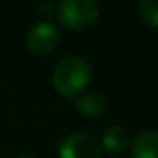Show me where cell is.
I'll use <instances>...</instances> for the list:
<instances>
[{"mask_svg": "<svg viewBox=\"0 0 158 158\" xmlns=\"http://www.w3.org/2000/svg\"><path fill=\"white\" fill-rule=\"evenodd\" d=\"M56 17L70 31H85L99 19V4L94 0H63L56 5Z\"/></svg>", "mask_w": 158, "mask_h": 158, "instance_id": "2", "label": "cell"}, {"mask_svg": "<svg viewBox=\"0 0 158 158\" xmlns=\"http://www.w3.org/2000/svg\"><path fill=\"white\" fill-rule=\"evenodd\" d=\"M138 14L146 24L158 27V0H141L138 5Z\"/></svg>", "mask_w": 158, "mask_h": 158, "instance_id": "8", "label": "cell"}, {"mask_svg": "<svg viewBox=\"0 0 158 158\" xmlns=\"http://www.w3.org/2000/svg\"><path fill=\"white\" fill-rule=\"evenodd\" d=\"M60 31L51 22H38L26 34V44L34 55H48L58 46Z\"/></svg>", "mask_w": 158, "mask_h": 158, "instance_id": "4", "label": "cell"}, {"mask_svg": "<svg viewBox=\"0 0 158 158\" xmlns=\"http://www.w3.org/2000/svg\"><path fill=\"white\" fill-rule=\"evenodd\" d=\"M17 158H34V156H29V155H22V156H17Z\"/></svg>", "mask_w": 158, "mask_h": 158, "instance_id": "9", "label": "cell"}, {"mask_svg": "<svg viewBox=\"0 0 158 158\" xmlns=\"http://www.w3.org/2000/svg\"><path fill=\"white\" fill-rule=\"evenodd\" d=\"M133 158H158V131H144L134 139Z\"/></svg>", "mask_w": 158, "mask_h": 158, "instance_id": "6", "label": "cell"}, {"mask_svg": "<svg viewBox=\"0 0 158 158\" xmlns=\"http://www.w3.org/2000/svg\"><path fill=\"white\" fill-rule=\"evenodd\" d=\"M107 107V100L104 97V94L92 90V92L82 94V95L77 99V109L78 112H82L83 116H100V114L106 110Z\"/></svg>", "mask_w": 158, "mask_h": 158, "instance_id": "7", "label": "cell"}, {"mask_svg": "<svg viewBox=\"0 0 158 158\" xmlns=\"http://www.w3.org/2000/svg\"><path fill=\"white\" fill-rule=\"evenodd\" d=\"M90 75H92V70L89 61H85L80 56H68L55 66L53 87L65 99H75L82 95V92L87 89Z\"/></svg>", "mask_w": 158, "mask_h": 158, "instance_id": "1", "label": "cell"}, {"mask_svg": "<svg viewBox=\"0 0 158 158\" xmlns=\"http://www.w3.org/2000/svg\"><path fill=\"white\" fill-rule=\"evenodd\" d=\"M60 158H102V146L87 133L68 134L60 143Z\"/></svg>", "mask_w": 158, "mask_h": 158, "instance_id": "3", "label": "cell"}, {"mask_svg": "<svg viewBox=\"0 0 158 158\" xmlns=\"http://www.w3.org/2000/svg\"><path fill=\"white\" fill-rule=\"evenodd\" d=\"M129 131L124 126H110L102 134V148L110 153H121L129 146Z\"/></svg>", "mask_w": 158, "mask_h": 158, "instance_id": "5", "label": "cell"}]
</instances>
